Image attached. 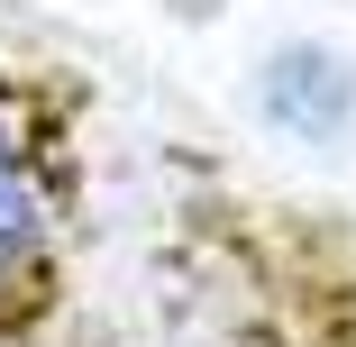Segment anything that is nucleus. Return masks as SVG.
Wrapping results in <instances>:
<instances>
[{
  "mask_svg": "<svg viewBox=\"0 0 356 347\" xmlns=\"http://www.w3.org/2000/svg\"><path fill=\"white\" fill-rule=\"evenodd\" d=\"M256 110L283 137H302V147H329L356 119V64L329 55V46H274L265 74H256Z\"/></svg>",
  "mask_w": 356,
  "mask_h": 347,
  "instance_id": "1",
  "label": "nucleus"
},
{
  "mask_svg": "<svg viewBox=\"0 0 356 347\" xmlns=\"http://www.w3.org/2000/svg\"><path fill=\"white\" fill-rule=\"evenodd\" d=\"M46 229H55V201H46V174H37V147L0 119V293H19L37 274Z\"/></svg>",
  "mask_w": 356,
  "mask_h": 347,
  "instance_id": "2",
  "label": "nucleus"
}]
</instances>
